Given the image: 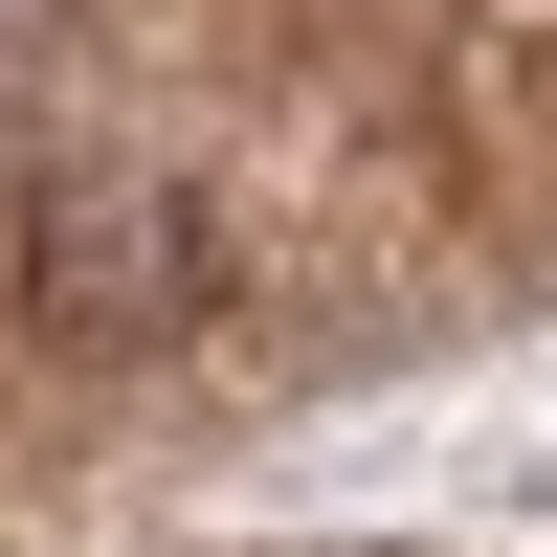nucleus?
<instances>
[{"instance_id":"nucleus-1","label":"nucleus","mask_w":557,"mask_h":557,"mask_svg":"<svg viewBox=\"0 0 557 557\" xmlns=\"http://www.w3.org/2000/svg\"><path fill=\"white\" fill-rule=\"evenodd\" d=\"M201 290H223V223L178 178H45L23 201V335L157 357V335H201Z\"/></svg>"}]
</instances>
